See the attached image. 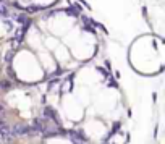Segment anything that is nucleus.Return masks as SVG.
I'll list each match as a JSON object with an SVG mask.
<instances>
[{
	"instance_id": "obj_1",
	"label": "nucleus",
	"mask_w": 165,
	"mask_h": 144,
	"mask_svg": "<svg viewBox=\"0 0 165 144\" xmlns=\"http://www.w3.org/2000/svg\"><path fill=\"white\" fill-rule=\"evenodd\" d=\"M31 131H32L31 126H28V125H25V123H18V125H15V126H11L13 138H15V136H25V134L31 133Z\"/></svg>"
},
{
	"instance_id": "obj_2",
	"label": "nucleus",
	"mask_w": 165,
	"mask_h": 144,
	"mask_svg": "<svg viewBox=\"0 0 165 144\" xmlns=\"http://www.w3.org/2000/svg\"><path fill=\"white\" fill-rule=\"evenodd\" d=\"M13 139V133H11V128H8V126H2L0 128V143H8V141H11Z\"/></svg>"
},
{
	"instance_id": "obj_3",
	"label": "nucleus",
	"mask_w": 165,
	"mask_h": 144,
	"mask_svg": "<svg viewBox=\"0 0 165 144\" xmlns=\"http://www.w3.org/2000/svg\"><path fill=\"white\" fill-rule=\"evenodd\" d=\"M44 115H45V118H52L57 125H60V121H58V117H57V112H55L52 107H45V109H44Z\"/></svg>"
},
{
	"instance_id": "obj_4",
	"label": "nucleus",
	"mask_w": 165,
	"mask_h": 144,
	"mask_svg": "<svg viewBox=\"0 0 165 144\" xmlns=\"http://www.w3.org/2000/svg\"><path fill=\"white\" fill-rule=\"evenodd\" d=\"M32 131H36V133H44L45 129V123L44 121H42V120H34V121H32Z\"/></svg>"
},
{
	"instance_id": "obj_5",
	"label": "nucleus",
	"mask_w": 165,
	"mask_h": 144,
	"mask_svg": "<svg viewBox=\"0 0 165 144\" xmlns=\"http://www.w3.org/2000/svg\"><path fill=\"white\" fill-rule=\"evenodd\" d=\"M16 21H18V23H21V25H26V23H29V20H28L25 15H16Z\"/></svg>"
},
{
	"instance_id": "obj_6",
	"label": "nucleus",
	"mask_w": 165,
	"mask_h": 144,
	"mask_svg": "<svg viewBox=\"0 0 165 144\" xmlns=\"http://www.w3.org/2000/svg\"><path fill=\"white\" fill-rule=\"evenodd\" d=\"M0 88L2 89H11V83L10 81H0Z\"/></svg>"
},
{
	"instance_id": "obj_7",
	"label": "nucleus",
	"mask_w": 165,
	"mask_h": 144,
	"mask_svg": "<svg viewBox=\"0 0 165 144\" xmlns=\"http://www.w3.org/2000/svg\"><path fill=\"white\" fill-rule=\"evenodd\" d=\"M11 60H13V50H11V52H7V55H5L7 63H11Z\"/></svg>"
},
{
	"instance_id": "obj_8",
	"label": "nucleus",
	"mask_w": 165,
	"mask_h": 144,
	"mask_svg": "<svg viewBox=\"0 0 165 144\" xmlns=\"http://www.w3.org/2000/svg\"><path fill=\"white\" fill-rule=\"evenodd\" d=\"M7 121H5V115H3V112H0V128L2 126H5Z\"/></svg>"
},
{
	"instance_id": "obj_9",
	"label": "nucleus",
	"mask_w": 165,
	"mask_h": 144,
	"mask_svg": "<svg viewBox=\"0 0 165 144\" xmlns=\"http://www.w3.org/2000/svg\"><path fill=\"white\" fill-rule=\"evenodd\" d=\"M8 76H11L13 80H16V75H15V71H13V68H11V66H8Z\"/></svg>"
},
{
	"instance_id": "obj_10",
	"label": "nucleus",
	"mask_w": 165,
	"mask_h": 144,
	"mask_svg": "<svg viewBox=\"0 0 165 144\" xmlns=\"http://www.w3.org/2000/svg\"><path fill=\"white\" fill-rule=\"evenodd\" d=\"M57 83H58V80H52V81H49V84H47V86H49V89H52V88H54V86L57 84Z\"/></svg>"
},
{
	"instance_id": "obj_11",
	"label": "nucleus",
	"mask_w": 165,
	"mask_h": 144,
	"mask_svg": "<svg viewBox=\"0 0 165 144\" xmlns=\"http://www.w3.org/2000/svg\"><path fill=\"white\" fill-rule=\"evenodd\" d=\"M7 13H8V11H7V8L3 5H0V15H7Z\"/></svg>"
},
{
	"instance_id": "obj_12",
	"label": "nucleus",
	"mask_w": 165,
	"mask_h": 144,
	"mask_svg": "<svg viewBox=\"0 0 165 144\" xmlns=\"http://www.w3.org/2000/svg\"><path fill=\"white\" fill-rule=\"evenodd\" d=\"M0 2H3V0H0Z\"/></svg>"
},
{
	"instance_id": "obj_13",
	"label": "nucleus",
	"mask_w": 165,
	"mask_h": 144,
	"mask_svg": "<svg viewBox=\"0 0 165 144\" xmlns=\"http://www.w3.org/2000/svg\"><path fill=\"white\" fill-rule=\"evenodd\" d=\"M0 144H2V143H0Z\"/></svg>"
}]
</instances>
